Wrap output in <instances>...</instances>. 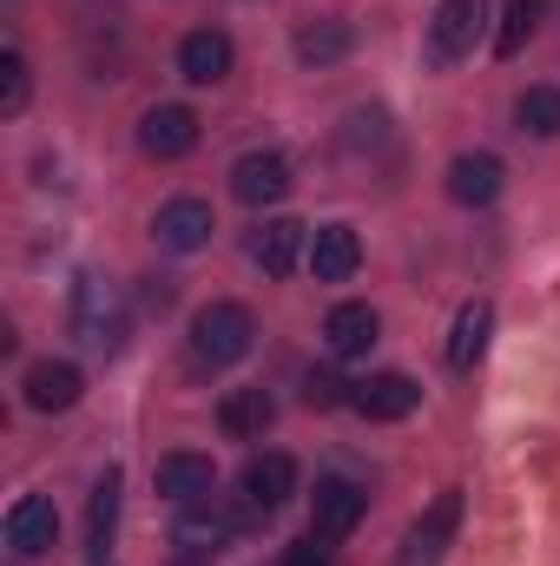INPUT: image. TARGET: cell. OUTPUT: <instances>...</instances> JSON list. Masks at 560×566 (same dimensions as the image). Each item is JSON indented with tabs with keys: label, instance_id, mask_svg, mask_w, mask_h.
I'll list each match as a JSON object with an SVG mask.
<instances>
[{
	"label": "cell",
	"instance_id": "obj_1",
	"mask_svg": "<svg viewBox=\"0 0 560 566\" xmlns=\"http://www.w3.org/2000/svg\"><path fill=\"white\" fill-rule=\"evenodd\" d=\"M251 343H258V316L245 303H205L191 316V363L198 369H231L251 356Z\"/></svg>",
	"mask_w": 560,
	"mask_h": 566
},
{
	"label": "cell",
	"instance_id": "obj_2",
	"mask_svg": "<svg viewBox=\"0 0 560 566\" xmlns=\"http://www.w3.org/2000/svg\"><path fill=\"white\" fill-rule=\"evenodd\" d=\"M363 507H370V494L356 481H343V474L317 481V494H310V541H323V547L350 541L363 527Z\"/></svg>",
	"mask_w": 560,
	"mask_h": 566
},
{
	"label": "cell",
	"instance_id": "obj_3",
	"mask_svg": "<svg viewBox=\"0 0 560 566\" xmlns=\"http://www.w3.org/2000/svg\"><path fill=\"white\" fill-rule=\"evenodd\" d=\"M73 329H80V343L86 349H100V356H113L120 343H126V310H120V290L100 277L80 283V296H73Z\"/></svg>",
	"mask_w": 560,
	"mask_h": 566
},
{
	"label": "cell",
	"instance_id": "obj_4",
	"mask_svg": "<svg viewBox=\"0 0 560 566\" xmlns=\"http://www.w3.org/2000/svg\"><path fill=\"white\" fill-rule=\"evenodd\" d=\"M481 20H488V0H442L435 7V27H428V60L435 66H455L475 46Z\"/></svg>",
	"mask_w": 560,
	"mask_h": 566
},
{
	"label": "cell",
	"instance_id": "obj_5",
	"mask_svg": "<svg viewBox=\"0 0 560 566\" xmlns=\"http://www.w3.org/2000/svg\"><path fill=\"white\" fill-rule=\"evenodd\" d=\"M211 231H218V218H211V205L205 198H172V205H158V218H152V238L165 244V251H205L211 244Z\"/></svg>",
	"mask_w": 560,
	"mask_h": 566
},
{
	"label": "cell",
	"instance_id": "obj_6",
	"mask_svg": "<svg viewBox=\"0 0 560 566\" xmlns=\"http://www.w3.org/2000/svg\"><path fill=\"white\" fill-rule=\"evenodd\" d=\"M231 198L251 205V211L283 205V198H290V165H283L278 151H245V158L231 165Z\"/></svg>",
	"mask_w": 560,
	"mask_h": 566
},
{
	"label": "cell",
	"instance_id": "obj_7",
	"mask_svg": "<svg viewBox=\"0 0 560 566\" xmlns=\"http://www.w3.org/2000/svg\"><path fill=\"white\" fill-rule=\"evenodd\" d=\"M350 402H356V416H370V422H403V416H416L422 382H409L403 369H383V376L356 382V389H350Z\"/></svg>",
	"mask_w": 560,
	"mask_h": 566
},
{
	"label": "cell",
	"instance_id": "obj_8",
	"mask_svg": "<svg viewBox=\"0 0 560 566\" xmlns=\"http://www.w3.org/2000/svg\"><path fill=\"white\" fill-rule=\"evenodd\" d=\"M455 527H462V488H442L435 501H428V514H422L416 527H409V566H435L442 560V547L455 541Z\"/></svg>",
	"mask_w": 560,
	"mask_h": 566
},
{
	"label": "cell",
	"instance_id": "obj_9",
	"mask_svg": "<svg viewBox=\"0 0 560 566\" xmlns=\"http://www.w3.org/2000/svg\"><path fill=\"white\" fill-rule=\"evenodd\" d=\"M191 145H198V113H191V106H152L139 119L145 158H165V165H172V158H185Z\"/></svg>",
	"mask_w": 560,
	"mask_h": 566
},
{
	"label": "cell",
	"instance_id": "obj_10",
	"mask_svg": "<svg viewBox=\"0 0 560 566\" xmlns=\"http://www.w3.org/2000/svg\"><path fill=\"white\" fill-rule=\"evenodd\" d=\"M501 158L495 151H462L455 165H448V198L462 205V211H481V205H495L501 198Z\"/></svg>",
	"mask_w": 560,
	"mask_h": 566
},
{
	"label": "cell",
	"instance_id": "obj_11",
	"mask_svg": "<svg viewBox=\"0 0 560 566\" xmlns=\"http://www.w3.org/2000/svg\"><path fill=\"white\" fill-rule=\"evenodd\" d=\"M80 389H86V376L73 369V363H33L27 369V382H20V396H27V409H40V416H66L73 402H80Z\"/></svg>",
	"mask_w": 560,
	"mask_h": 566
},
{
	"label": "cell",
	"instance_id": "obj_12",
	"mask_svg": "<svg viewBox=\"0 0 560 566\" xmlns=\"http://www.w3.org/2000/svg\"><path fill=\"white\" fill-rule=\"evenodd\" d=\"M238 534H245V514L225 507L218 494L178 507V547H225V541H238Z\"/></svg>",
	"mask_w": 560,
	"mask_h": 566
},
{
	"label": "cell",
	"instance_id": "obj_13",
	"mask_svg": "<svg viewBox=\"0 0 560 566\" xmlns=\"http://www.w3.org/2000/svg\"><path fill=\"white\" fill-rule=\"evenodd\" d=\"M152 488H158L165 501L191 507V501L218 494V468H211V454H165V461H158V474H152Z\"/></svg>",
	"mask_w": 560,
	"mask_h": 566
},
{
	"label": "cell",
	"instance_id": "obj_14",
	"mask_svg": "<svg viewBox=\"0 0 560 566\" xmlns=\"http://www.w3.org/2000/svg\"><path fill=\"white\" fill-rule=\"evenodd\" d=\"M53 534H60V514L46 494H20L7 507V547L13 554H53Z\"/></svg>",
	"mask_w": 560,
	"mask_h": 566
},
{
	"label": "cell",
	"instance_id": "obj_15",
	"mask_svg": "<svg viewBox=\"0 0 560 566\" xmlns=\"http://www.w3.org/2000/svg\"><path fill=\"white\" fill-rule=\"evenodd\" d=\"M290 494H297V461L290 454H251L245 461V507L278 514Z\"/></svg>",
	"mask_w": 560,
	"mask_h": 566
},
{
	"label": "cell",
	"instance_id": "obj_16",
	"mask_svg": "<svg viewBox=\"0 0 560 566\" xmlns=\"http://www.w3.org/2000/svg\"><path fill=\"white\" fill-rule=\"evenodd\" d=\"M356 264H363V238H356L350 224H323V231L310 238V277L317 283H350Z\"/></svg>",
	"mask_w": 560,
	"mask_h": 566
},
{
	"label": "cell",
	"instance_id": "obj_17",
	"mask_svg": "<svg viewBox=\"0 0 560 566\" xmlns=\"http://www.w3.org/2000/svg\"><path fill=\"white\" fill-rule=\"evenodd\" d=\"M178 73H185L191 86H218V80L231 73V40H225L218 27L185 33V40H178Z\"/></svg>",
	"mask_w": 560,
	"mask_h": 566
},
{
	"label": "cell",
	"instance_id": "obj_18",
	"mask_svg": "<svg viewBox=\"0 0 560 566\" xmlns=\"http://www.w3.org/2000/svg\"><path fill=\"white\" fill-rule=\"evenodd\" d=\"M376 336H383V316H376L370 303H336V310L323 316V343H330V356H370Z\"/></svg>",
	"mask_w": 560,
	"mask_h": 566
},
{
	"label": "cell",
	"instance_id": "obj_19",
	"mask_svg": "<svg viewBox=\"0 0 560 566\" xmlns=\"http://www.w3.org/2000/svg\"><path fill=\"white\" fill-rule=\"evenodd\" d=\"M488 336H495V303L488 296H468L455 310V329H448V369H475L481 349H488Z\"/></svg>",
	"mask_w": 560,
	"mask_h": 566
},
{
	"label": "cell",
	"instance_id": "obj_20",
	"mask_svg": "<svg viewBox=\"0 0 560 566\" xmlns=\"http://www.w3.org/2000/svg\"><path fill=\"white\" fill-rule=\"evenodd\" d=\"M297 251H303V224H297V218H265V224L251 231V264H258L265 277H283V271L297 264Z\"/></svg>",
	"mask_w": 560,
	"mask_h": 566
},
{
	"label": "cell",
	"instance_id": "obj_21",
	"mask_svg": "<svg viewBox=\"0 0 560 566\" xmlns=\"http://www.w3.org/2000/svg\"><path fill=\"white\" fill-rule=\"evenodd\" d=\"M271 422H278V402H271L265 389H231V396L218 402V428H225L231 441H258Z\"/></svg>",
	"mask_w": 560,
	"mask_h": 566
},
{
	"label": "cell",
	"instance_id": "obj_22",
	"mask_svg": "<svg viewBox=\"0 0 560 566\" xmlns=\"http://www.w3.org/2000/svg\"><path fill=\"white\" fill-rule=\"evenodd\" d=\"M113 527H120V468H106L100 481H93V507H86V547L106 560V547H113Z\"/></svg>",
	"mask_w": 560,
	"mask_h": 566
},
{
	"label": "cell",
	"instance_id": "obj_23",
	"mask_svg": "<svg viewBox=\"0 0 560 566\" xmlns=\"http://www.w3.org/2000/svg\"><path fill=\"white\" fill-rule=\"evenodd\" d=\"M515 126L528 139H560V86H528L515 99Z\"/></svg>",
	"mask_w": 560,
	"mask_h": 566
},
{
	"label": "cell",
	"instance_id": "obj_24",
	"mask_svg": "<svg viewBox=\"0 0 560 566\" xmlns=\"http://www.w3.org/2000/svg\"><path fill=\"white\" fill-rule=\"evenodd\" d=\"M343 53H350V27L343 20H317V27L297 33V60H310V66H330Z\"/></svg>",
	"mask_w": 560,
	"mask_h": 566
},
{
	"label": "cell",
	"instance_id": "obj_25",
	"mask_svg": "<svg viewBox=\"0 0 560 566\" xmlns=\"http://www.w3.org/2000/svg\"><path fill=\"white\" fill-rule=\"evenodd\" d=\"M541 27V0H508V13H501V33H495V53L501 60H515L521 46H528V33Z\"/></svg>",
	"mask_w": 560,
	"mask_h": 566
},
{
	"label": "cell",
	"instance_id": "obj_26",
	"mask_svg": "<svg viewBox=\"0 0 560 566\" xmlns=\"http://www.w3.org/2000/svg\"><path fill=\"white\" fill-rule=\"evenodd\" d=\"M0 113H27V60L20 53H0Z\"/></svg>",
	"mask_w": 560,
	"mask_h": 566
},
{
	"label": "cell",
	"instance_id": "obj_27",
	"mask_svg": "<svg viewBox=\"0 0 560 566\" xmlns=\"http://www.w3.org/2000/svg\"><path fill=\"white\" fill-rule=\"evenodd\" d=\"M303 402H310V409H336V402H350V396H343L336 376H303Z\"/></svg>",
	"mask_w": 560,
	"mask_h": 566
},
{
	"label": "cell",
	"instance_id": "obj_28",
	"mask_svg": "<svg viewBox=\"0 0 560 566\" xmlns=\"http://www.w3.org/2000/svg\"><path fill=\"white\" fill-rule=\"evenodd\" d=\"M278 566H330V554H323V541H297L278 554Z\"/></svg>",
	"mask_w": 560,
	"mask_h": 566
},
{
	"label": "cell",
	"instance_id": "obj_29",
	"mask_svg": "<svg viewBox=\"0 0 560 566\" xmlns=\"http://www.w3.org/2000/svg\"><path fill=\"white\" fill-rule=\"evenodd\" d=\"M185 566H198V560H185Z\"/></svg>",
	"mask_w": 560,
	"mask_h": 566
}]
</instances>
